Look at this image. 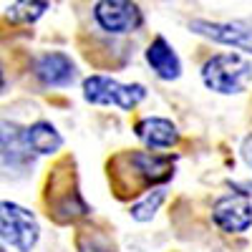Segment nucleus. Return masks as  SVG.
Listing matches in <instances>:
<instances>
[{"label": "nucleus", "instance_id": "nucleus-3", "mask_svg": "<svg viewBox=\"0 0 252 252\" xmlns=\"http://www.w3.org/2000/svg\"><path fill=\"white\" fill-rule=\"evenodd\" d=\"M83 98L94 106H119L121 111H134L146 98L141 83H121L111 76L94 73L83 81Z\"/></svg>", "mask_w": 252, "mask_h": 252}, {"label": "nucleus", "instance_id": "nucleus-14", "mask_svg": "<svg viewBox=\"0 0 252 252\" xmlns=\"http://www.w3.org/2000/svg\"><path fill=\"white\" fill-rule=\"evenodd\" d=\"M164 199H166V187H154V189H149L146 194H141V197L129 207V215H131L136 222H149V220L157 215V209L161 207Z\"/></svg>", "mask_w": 252, "mask_h": 252}, {"label": "nucleus", "instance_id": "nucleus-4", "mask_svg": "<svg viewBox=\"0 0 252 252\" xmlns=\"http://www.w3.org/2000/svg\"><path fill=\"white\" fill-rule=\"evenodd\" d=\"M0 240L18 252H31L40 240L35 215L15 202H0Z\"/></svg>", "mask_w": 252, "mask_h": 252}, {"label": "nucleus", "instance_id": "nucleus-10", "mask_svg": "<svg viewBox=\"0 0 252 252\" xmlns=\"http://www.w3.org/2000/svg\"><path fill=\"white\" fill-rule=\"evenodd\" d=\"M35 76L43 86H51V89L71 86L76 81V63L66 53L51 51V53H43L35 61Z\"/></svg>", "mask_w": 252, "mask_h": 252}, {"label": "nucleus", "instance_id": "nucleus-8", "mask_svg": "<svg viewBox=\"0 0 252 252\" xmlns=\"http://www.w3.org/2000/svg\"><path fill=\"white\" fill-rule=\"evenodd\" d=\"M48 194H51V199H48V215H53L58 222H73L78 217L89 215V204L83 202L78 187H76V177L71 172L53 174Z\"/></svg>", "mask_w": 252, "mask_h": 252}, {"label": "nucleus", "instance_id": "nucleus-5", "mask_svg": "<svg viewBox=\"0 0 252 252\" xmlns=\"http://www.w3.org/2000/svg\"><path fill=\"white\" fill-rule=\"evenodd\" d=\"M212 222L224 235H245L252 227V197L242 189H232L212 204Z\"/></svg>", "mask_w": 252, "mask_h": 252}, {"label": "nucleus", "instance_id": "nucleus-13", "mask_svg": "<svg viewBox=\"0 0 252 252\" xmlns=\"http://www.w3.org/2000/svg\"><path fill=\"white\" fill-rule=\"evenodd\" d=\"M48 5H51V0H15L8 8V20L10 23H18V26L35 23L48 10Z\"/></svg>", "mask_w": 252, "mask_h": 252}, {"label": "nucleus", "instance_id": "nucleus-15", "mask_svg": "<svg viewBox=\"0 0 252 252\" xmlns=\"http://www.w3.org/2000/svg\"><path fill=\"white\" fill-rule=\"evenodd\" d=\"M76 247L78 252H116V245L111 242V237L101 229H78L76 235Z\"/></svg>", "mask_w": 252, "mask_h": 252}, {"label": "nucleus", "instance_id": "nucleus-1", "mask_svg": "<svg viewBox=\"0 0 252 252\" xmlns=\"http://www.w3.org/2000/svg\"><path fill=\"white\" fill-rule=\"evenodd\" d=\"M174 177V157L152 149L124 152L111 159L109 179L119 197H141L154 187H164Z\"/></svg>", "mask_w": 252, "mask_h": 252}, {"label": "nucleus", "instance_id": "nucleus-9", "mask_svg": "<svg viewBox=\"0 0 252 252\" xmlns=\"http://www.w3.org/2000/svg\"><path fill=\"white\" fill-rule=\"evenodd\" d=\"M134 131L139 136V141L152 152H164V149H174L179 144V129L177 124L164 119V116H146L141 121H136Z\"/></svg>", "mask_w": 252, "mask_h": 252}, {"label": "nucleus", "instance_id": "nucleus-7", "mask_svg": "<svg viewBox=\"0 0 252 252\" xmlns=\"http://www.w3.org/2000/svg\"><path fill=\"white\" fill-rule=\"evenodd\" d=\"M189 31L209 38L212 43H222L252 56V18L224 20V23H220V20H192Z\"/></svg>", "mask_w": 252, "mask_h": 252}, {"label": "nucleus", "instance_id": "nucleus-16", "mask_svg": "<svg viewBox=\"0 0 252 252\" xmlns=\"http://www.w3.org/2000/svg\"><path fill=\"white\" fill-rule=\"evenodd\" d=\"M242 159H245L247 166H252V136H247L245 144H242Z\"/></svg>", "mask_w": 252, "mask_h": 252}, {"label": "nucleus", "instance_id": "nucleus-12", "mask_svg": "<svg viewBox=\"0 0 252 252\" xmlns=\"http://www.w3.org/2000/svg\"><path fill=\"white\" fill-rule=\"evenodd\" d=\"M23 136H26V146H28V149L33 154H40V157H51V154H56L63 146V136L58 134V129L51 121H35V124H31L28 129H23Z\"/></svg>", "mask_w": 252, "mask_h": 252}, {"label": "nucleus", "instance_id": "nucleus-17", "mask_svg": "<svg viewBox=\"0 0 252 252\" xmlns=\"http://www.w3.org/2000/svg\"><path fill=\"white\" fill-rule=\"evenodd\" d=\"M5 89V73H3V66H0V94Z\"/></svg>", "mask_w": 252, "mask_h": 252}, {"label": "nucleus", "instance_id": "nucleus-6", "mask_svg": "<svg viewBox=\"0 0 252 252\" xmlns=\"http://www.w3.org/2000/svg\"><path fill=\"white\" fill-rule=\"evenodd\" d=\"M96 26L109 35H126L144 26V13L134 0H98L94 5Z\"/></svg>", "mask_w": 252, "mask_h": 252}, {"label": "nucleus", "instance_id": "nucleus-11", "mask_svg": "<svg viewBox=\"0 0 252 252\" xmlns=\"http://www.w3.org/2000/svg\"><path fill=\"white\" fill-rule=\"evenodd\" d=\"M146 63H149L157 78H161V81H177L182 76V61H179L174 46H169V40L164 35H157L149 43V48H146Z\"/></svg>", "mask_w": 252, "mask_h": 252}, {"label": "nucleus", "instance_id": "nucleus-2", "mask_svg": "<svg viewBox=\"0 0 252 252\" xmlns=\"http://www.w3.org/2000/svg\"><path fill=\"white\" fill-rule=\"evenodd\" d=\"M202 83L220 96L242 94L252 83V63L240 53H217L202 66Z\"/></svg>", "mask_w": 252, "mask_h": 252}]
</instances>
